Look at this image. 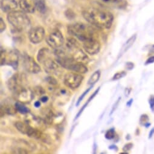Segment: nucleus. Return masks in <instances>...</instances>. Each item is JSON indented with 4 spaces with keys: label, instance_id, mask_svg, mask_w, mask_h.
I'll use <instances>...</instances> for the list:
<instances>
[{
    "label": "nucleus",
    "instance_id": "nucleus-30",
    "mask_svg": "<svg viewBox=\"0 0 154 154\" xmlns=\"http://www.w3.org/2000/svg\"><path fill=\"white\" fill-rule=\"evenodd\" d=\"M65 15H66V17L69 20H72L75 18V14L71 10L66 11L65 12Z\"/></svg>",
    "mask_w": 154,
    "mask_h": 154
},
{
    "label": "nucleus",
    "instance_id": "nucleus-38",
    "mask_svg": "<svg viewBox=\"0 0 154 154\" xmlns=\"http://www.w3.org/2000/svg\"><path fill=\"white\" fill-rule=\"evenodd\" d=\"M40 100L42 103H46L48 100V97L47 96H42Z\"/></svg>",
    "mask_w": 154,
    "mask_h": 154
},
{
    "label": "nucleus",
    "instance_id": "nucleus-29",
    "mask_svg": "<svg viewBox=\"0 0 154 154\" xmlns=\"http://www.w3.org/2000/svg\"><path fill=\"white\" fill-rule=\"evenodd\" d=\"M106 4H112V5H119L122 3L123 0H99Z\"/></svg>",
    "mask_w": 154,
    "mask_h": 154
},
{
    "label": "nucleus",
    "instance_id": "nucleus-18",
    "mask_svg": "<svg viewBox=\"0 0 154 154\" xmlns=\"http://www.w3.org/2000/svg\"><path fill=\"white\" fill-rule=\"evenodd\" d=\"M15 126L17 129L23 134L27 135L28 131L30 127V125H29L26 122H16L15 123Z\"/></svg>",
    "mask_w": 154,
    "mask_h": 154
},
{
    "label": "nucleus",
    "instance_id": "nucleus-7",
    "mask_svg": "<svg viewBox=\"0 0 154 154\" xmlns=\"http://www.w3.org/2000/svg\"><path fill=\"white\" fill-rule=\"evenodd\" d=\"M84 80V76L78 72H69L64 77V84L71 89H76L81 85Z\"/></svg>",
    "mask_w": 154,
    "mask_h": 154
},
{
    "label": "nucleus",
    "instance_id": "nucleus-35",
    "mask_svg": "<svg viewBox=\"0 0 154 154\" xmlns=\"http://www.w3.org/2000/svg\"><path fill=\"white\" fill-rule=\"evenodd\" d=\"M125 67L128 70H131L134 68V64L131 62H128L126 63V65H125Z\"/></svg>",
    "mask_w": 154,
    "mask_h": 154
},
{
    "label": "nucleus",
    "instance_id": "nucleus-44",
    "mask_svg": "<svg viewBox=\"0 0 154 154\" xmlns=\"http://www.w3.org/2000/svg\"><path fill=\"white\" fill-rule=\"evenodd\" d=\"M150 126V123H149V122H148V123H147L144 125V126H145L146 128H149Z\"/></svg>",
    "mask_w": 154,
    "mask_h": 154
},
{
    "label": "nucleus",
    "instance_id": "nucleus-6",
    "mask_svg": "<svg viewBox=\"0 0 154 154\" xmlns=\"http://www.w3.org/2000/svg\"><path fill=\"white\" fill-rule=\"evenodd\" d=\"M45 40L48 46L54 50L62 47L64 44V37L62 32L57 29L50 33Z\"/></svg>",
    "mask_w": 154,
    "mask_h": 154
},
{
    "label": "nucleus",
    "instance_id": "nucleus-21",
    "mask_svg": "<svg viewBox=\"0 0 154 154\" xmlns=\"http://www.w3.org/2000/svg\"><path fill=\"white\" fill-rule=\"evenodd\" d=\"M15 107L17 109V111L18 112H20V114H27L30 112L29 109L27 107H26L25 106L24 103H21V102L18 101L17 102L15 103Z\"/></svg>",
    "mask_w": 154,
    "mask_h": 154
},
{
    "label": "nucleus",
    "instance_id": "nucleus-43",
    "mask_svg": "<svg viewBox=\"0 0 154 154\" xmlns=\"http://www.w3.org/2000/svg\"><path fill=\"white\" fill-rule=\"evenodd\" d=\"M132 102H133V99H130V100L127 102V103H126V106H128V107H130V106H131V105H132Z\"/></svg>",
    "mask_w": 154,
    "mask_h": 154
},
{
    "label": "nucleus",
    "instance_id": "nucleus-22",
    "mask_svg": "<svg viewBox=\"0 0 154 154\" xmlns=\"http://www.w3.org/2000/svg\"><path fill=\"white\" fill-rule=\"evenodd\" d=\"M36 9L41 13H44L46 10V5L44 0H39L36 2Z\"/></svg>",
    "mask_w": 154,
    "mask_h": 154
},
{
    "label": "nucleus",
    "instance_id": "nucleus-16",
    "mask_svg": "<svg viewBox=\"0 0 154 154\" xmlns=\"http://www.w3.org/2000/svg\"><path fill=\"white\" fill-rule=\"evenodd\" d=\"M51 52L47 48H41L37 54V59L39 63L42 64L46 60L51 57Z\"/></svg>",
    "mask_w": 154,
    "mask_h": 154
},
{
    "label": "nucleus",
    "instance_id": "nucleus-15",
    "mask_svg": "<svg viewBox=\"0 0 154 154\" xmlns=\"http://www.w3.org/2000/svg\"><path fill=\"white\" fill-rule=\"evenodd\" d=\"M0 114H1V117H3L5 114H8L9 116H14L15 115L18 111L15 107V105H13L10 103H6L3 105H1L0 108Z\"/></svg>",
    "mask_w": 154,
    "mask_h": 154
},
{
    "label": "nucleus",
    "instance_id": "nucleus-25",
    "mask_svg": "<svg viewBox=\"0 0 154 154\" xmlns=\"http://www.w3.org/2000/svg\"><path fill=\"white\" fill-rule=\"evenodd\" d=\"M93 87V85H91V86L90 88H88L86 91H85L84 92V93L79 97V99L78 100V101H77V102H76V104H75L76 106H78L80 105L81 102L82 101V100L84 99V98L85 97V96L89 93V91L92 89Z\"/></svg>",
    "mask_w": 154,
    "mask_h": 154
},
{
    "label": "nucleus",
    "instance_id": "nucleus-42",
    "mask_svg": "<svg viewBox=\"0 0 154 154\" xmlns=\"http://www.w3.org/2000/svg\"><path fill=\"white\" fill-rule=\"evenodd\" d=\"M41 102H40L39 101H36V102H35V103H34V106H35L36 108H39V107L41 106Z\"/></svg>",
    "mask_w": 154,
    "mask_h": 154
},
{
    "label": "nucleus",
    "instance_id": "nucleus-41",
    "mask_svg": "<svg viewBox=\"0 0 154 154\" xmlns=\"http://www.w3.org/2000/svg\"><path fill=\"white\" fill-rule=\"evenodd\" d=\"M109 149H111V150H115L116 151H117V150H118V147H117L116 146H115V145H111V146H110L109 147Z\"/></svg>",
    "mask_w": 154,
    "mask_h": 154
},
{
    "label": "nucleus",
    "instance_id": "nucleus-13",
    "mask_svg": "<svg viewBox=\"0 0 154 154\" xmlns=\"http://www.w3.org/2000/svg\"><path fill=\"white\" fill-rule=\"evenodd\" d=\"M18 7V4L16 0H1V9L5 13H10Z\"/></svg>",
    "mask_w": 154,
    "mask_h": 154
},
{
    "label": "nucleus",
    "instance_id": "nucleus-26",
    "mask_svg": "<svg viewBox=\"0 0 154 154\" xmlns=\"http://www.w3.org/2000/svg\"><path fill=\"white\" fill-rule=\"evenodd\" d=\"M46 81L48 84H50L51 86H56L58 84L57 81L54 78V77L51 76V75L47 77Z\"/></svg>",
    "mask_w": 154,
    "mask_h": 154
},
{
    "label": "nucleus",
    "instance_id": "nucleus-1",
    "mask_svg": "<svg viewBox=\"0 0 154 154\" xmlns=\"http://www.w3.org/2000/svg\"><path fill=\"white\" fill-rule=\"evenodd\" d=\"M82 15L90 24L99 29H110L114 21V16L110 12L99 8H87L83 11Z\"/></svg>",
    "mask_w": 154,
    "mask_h": 154
},
{
    "label": "nucleus",
    "instance_id": "nucleus-40",
    "mask_svg": "<svg viewBox=\"0 0 154 154\" xmlns=\"http://www.w3.org/2000/svg\"><path fill=\"white\" fill-rule=\"evenodd\" d=\"M154 134V128H153L149 132V138H152V137L153 135Z\"/></svg>",
    "mask_w": 154,
    "mask_h": 154
},
{
    "label": "nucleus",
    "instance_id": "nucleus-32",
    "mask_svg": "<svg viewBox=\"0 0 154 154\" xmlns=\"http://www.w3.org/2000/svg\"><path fill=\"white\" fill-rule=\"evenodd\" d=\"M133 146H134L133 143H128L126 144L124 146V147H123V150L124 152H128V151H129L130 150H131V149L133 147Z\"/></svg>",
    "mask_w": 154,
    "mask_h": 154
},
{
    "label": "nucleus",
    "instance_id": "nucleus-4",
    "mask_svg": "<svg viewBox=\"0 0 154 154\" xmlns=\"http://www.w3.org/2000/svg\"><path fill=\"white\" fill-rule=\"evenodd\" d=\"M19 52L17 50H12L9 51L3 49L1 47V54H0V63L1 65H10L15 69L18 66Z\"/></svg>",
    "mask_w": 154,
    "mask_h": 154
},
{
    "label": "nucleus",
    "instance_id": "nucleus-3",
    "mask_svg": "<svg viewBox=\"0 0 154 154\" xmlns=\"http://www.w3.org/2000/svg\"><path fill=\"white\" fill-rule=\"evenodd\" d=\"M7 20L11 25L18 32L26 30L30 24V20L26 13L21 11H14L9 13Z\"/></svg>",
    "mask_w": 154,
    "mask_h": 154
},
{
    "label": "nucleus",
    "instance_id": "nucleus-5",
    "mask_svg": "<svg viewBox=\"0 0 154 154\" xmlns=\"http://www.w3.org/2000/svg\"><path fill=\"white\" fill-rule=\"evenodd\" d=\"M26 78V75L23 74L18 72L14 74L8 82V86L10 91L14 94L21 88L25 87Z\"/></svg>",
    "mask_w": 154,
    "mask_h": 154
},
{
    "label": "nucleus",
    "instance_id": "nucleus-2",
    "mask_svg": "<svg viewBox=\"0 0 154 154\" xmlns=\"http://www.w3.org/2000/svg\"><path fill=\"white\" fill-rule=\"evenodd\" d=\"M68 33L72 36L79 39L81 42L96 37V31L91 26L83 23H76L70 24L67 27Z\"/></svg>",
    "mask_w": 154,
    "mask_h": 154
},
{
    "label": "nucleus",
    "instance_id": "nucleus-9",
    "mask_svg": "<svg viewBox=\"0 0 154 154\" xmlns=\"http://www.w3.org/2000/svg\"><path fill=\"white\" fill-rule=\"evenodd\" d=\"M83 47L90 55H95L100 50V43L97 38H92L83 42Z\"/></svg>",
    "mask_w": 154,
    "mask_h": 154
},
{
    "label": "nucleus",
    "instance_id": "nucleus-34",
    "mask_svg": "<svg viewBox=\"0 0 154 154\" xmlns=\"http://www.w3.org/2000/svg\"><path fill=\"white\" fill-rule=\"evenodd\" d=\"M149 103L150 105V109L152 110V112H154V96L153 95L150 96L149 100Z\"/></svg>",
    "mask_w": 154,
    "mask_h": 154
},
{
    "label": "nucleus",
    "instance_id": "nucleus-36",
    "mask_svg": "<svg viewBox=\"0 0 154 154\" xmlns=\"http://www.w3.org/2000/svg\"><path fill=\"white\" fill-rule=\"evenodd\" d=\"M153 62H154V56L149 57V58L146 60V62H145V65H147L152 63H153Z\"/></svg>",
    "mask_w": 154,
    "mask_h": 154
},
{
    "label": "nucleus",
    "instance_id": "nucleus-11",
    "mask_svg": "<svg viewBox=\"0 0 154 154\" xmlns=\"http://www.w3.org/2000/svg\"><path fill=\"white\" fill-rule=\"evenodd\" d=\"M23 66L24 69L29 72L32 74H38L41 70V66L34 60V59L30 56L26 55L23 58Z\"/></svg>",
    "mask_w": 154,
    "mask_h": 154
},
{
    "label": "nucleus",
    "instance_id": "nucleus-28",
    "mask_svg": "<svg viewBox=\"0 0 154 154\" xmlns=\"http://www.w3.org/2000/svg\"><path fill=\"white\" fill-rule=\"evenodd\" d=\"M33 93H34V94H36L38 96H42V95L43 96L45 93V91L42 87L38 86L35 88Z\"/></svg>",
    "mask_w": 154,
    "mask_h": 154
},
{
    "label": "nucleus",
    "instance_id": "nucleus-12",
    "mask_svg": "<svg viewBox=\"0 0 154 154\" xmlns=\"http://www.w3.org/2000/svg\"><path fill=\"white\" fill-rule=\"evenodd\" d=\"M19 6L26 14H33L36 9L35 0H20Z\"/></svg>",
    "mask_w": 154,
    "mask_h": 154
},
{
    "label": "nucleus",
    "instance_id": "nucleus-14",
    "mask_svg": "<svg viewBox=\"0 0 154 154\" xmlns=\"http://www.w3.org/2000/svg\"><path fill=\"white\" fill-rule=\"evenodd\" d=\"M44 69L47 73H54L58 69V63L51 57L46 60L42 63Z\"/></svg>",
    "mask_w": 154,
    "mask_h": 154
},
{
    "label": "nucleus",
    "instance_id": "nucleus-19",
    "mask_svg": "<svg viewBox=\"0 0 154 154\" xmlns=\"http://www.w3.org/2000/svg\"><path fill=\"white\" fill-rule=\"evenodd\" d=\"M100 89V87H99V88L93 93V94L89 97V99H88V100L87 101V102L83 105V106L81 108V109H80V111H79V112H78V114H77V115L75 116V119H74V120H76V119H78L80 117V116L82 114V113L83 112V111H84V109L87 108V106H88V105L89 104V103H90V102L94 98V97H96V96L98 94V93H99Z\"/></svg>",
    "mask_w": 154,
    "mask_h": 154
},
{
    "label": "nucleus",
    "instance_id": "nucleus-33",
    "mask_svg": "<svg viewBox=\"0 0 154 154\" xmlns=\"http://www.w3.org/2000/svg\"><path fill=\"white\" fill-rule=\"evenodd\" d=\"M120 100H121V97H119V98L118 99V100L115 102V103L114 104V105L112 106V108L111 113H110V114H109L110 116H111V115L114 113V112L116 110V109L117 108V107H118V106H119V103H120Z\"/></svg>",
    "mask_w": 154,
    "mask_h": 154
},
{
    "label": "nucleus",
    "instance_id": "nucleus-37",
    "mask_svg": "<svg viewBox=\"0 0 154 154\" xmlns=\"http://www.w3.org/2000/svg\"><path fill=\"white\" fill-rule=\"evenodd\" d=\"M131 91V88H126L125 89V96H126V97H128V96H129V95L130 94Z\"/></svg>",
    "mask_w": 154,
    "mask_h": 154
},
{
    "label": "nucleus",
    "instance_id": "nucleus-27",
    "mask_svg": "<svg viewBox=\"0 0 154 154\" xmlns=\"http://www.w3.org/2000/svg\"><path fill=\"white\" fill-rule=\"evenodd\" d=\"M149 118L147 114H143L141 116L140 119V124L141 126H144L149 122Z\"/></svg>",
    "mask_w": 154,
    "mask_h": 154
},
{
    "label": "nucleus",
    "instance_id": "nucleus-20",
    "mask_svg": "<svg viewBox=\"0 0 154 154\" xmlns=\"http://www.w3.org/2000/svg\"><path fill=\"white\" fill-rule=\"evenodd\" d=\"M100 75H101V72L100 70L96 71L91 75V77L88 81V84L90 85H94L99 80V79L100 78Z\"/></svg>",
    "mask_w": 154,
    "mask_h": 154
},
{
    "label": "nucleus",
    "instance_id": "nucleus-17",
    "mask_svg": "<svg viewBox=\"0 0 154 154\" xmlns=\"http://www.w3.org/2000/svg\"><path fill=\"white\" fill-rule=\"evenodd\" d=\"M137 39V35H132L129 39H128V41L123 44V45L122 46L119 54L118 55V59H119V57H121L125 53H126L134 44V43L135 42Z\"/></svg>",
    "mask_w": 154,
    "mask_h": 154
},
{
    "label": "nucleus",
    "instance_id": "nucleus-24",
    "mask_svg": "<svg viewBox=\"0 0 154 154\" xmlns=\"http://www.w3.org/2000/svg\"><path fill=\"white\" fill-rule=\"evenodd\" d=\"M126 72L125 71H122L118 72L114 74L112 80V81L119 80V79L124 78L125 76H126Z\"/></svg>",
    "mask_w": 154,
    "mask_h": 154
},
{
    "label": "nucleus",
    "instance_id": "nucleus-23",
    "mask_svg": "<svg viewBox=\"0 0 154 154\" xmlns=\"http://www.w3.org/2000/svg\"><path fill=\"white\" fill-rule=\"evenodd\" d=\"M105 136V138L107 140H112V139L114 138L115 137H116L115 129L114 128H111V129H108L106 131Z\"/></svg>",
    "mask_w": 154,
    "mask_h": 154
},
{
    "label": "nucleus",
    "instance_id": "nucleus-10",
    "mask_svg": "<svg viewBox=\"0 0 154 154\" xmlns=\"http://www.w3.org/2000/svg\"><path fill=\"white\" fill-rule=\"evenodd\" d=\"M45 30L42 27H35L29 31V38L32 43L36 44L43 41L45 38Z\"/></svg>",
    "mask_w": 154,
    "mask_h": 154
},
{
    "label": "nucleus",
    "instance_id": "nucleus-39",
    "mask_svg": "<svg viewBox=\"0 0 154 154\" xmlns=\"http://www.w3.org/2000/svg\"><path fill=\"white\" fill-rule=\"evenodd\" d=\"M149 53L151 54H154V44L152 45L149 47Z\"/></svg>",
    "mask_w": 154,
    "mask_h": 154
},
{
    "label": "nucleus",
    "instance_id": "nucleus-8",
    "mask_svg": "<svg viewBox=\"0 0 154 154\" xmlns=\"http://www.w3.org/2000/svg\"><path fill=\"white\" fill-rule=\"evenodd\" d=\"M14 95L18 102L29 103L33 99L34 93L30 88L25 86L14 93Z\"/></svg>",
    "mask_w": 154,
    "mask_h": 154
},
{
    "label": "nucleus",
    "instance_id": "nucleus-31",
    "mask_svg": "<svg viewBox=\"0 0 154 154\" xmlns=\"http://www.w3.org/2000/svg\"><path fill=\"white\" fill-rule=\"evenodd\" d=\"M6 29V24L2 18H0V32H3Z\"/></svg>",
    "mask_w": 154,
    "mask_h": 154
}]
</instances>
